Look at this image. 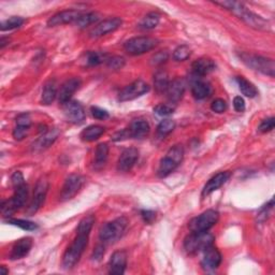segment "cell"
Here are the masks:
<instances>
[{
	"label": "cell",
	"instance_id": "cell-1",
	"mask_svg": "<svg viewBox=\"0 0 275 275\" xmlns=\"http://www.w3.org/2000/svg\"><path fill=\"white\" fill-rule=\"evenodd\" d=\"M95 224V216L87 215L82 218L79 226L76 228V237L72 244L69 246L68 250L63 254L62 257V267L63 269L69 270L73 268L83 255L84 251H85L88 238L90 235V231L93 229V226Z\"/></svg>",
	"mask_w": 275,
	"mask_h": 275
},
{
	"label": "cell",
	"instance_id": "cell-2",
	"mask_svg": "<svg viewBox=\"0 0 275 275\" xmlns=\"http://www.w3.org/2000/svg\"><path fill=\"white\" fill-rule=\"evenodd\" d=\"M215 4L221 5L222 8L234 13L236 16L242 19L245 24L259 30H267L269 28V24L262 16L257 15L256 13L252 12L244 3L239 1H217Z\"/></svg>",
	"mask_w": 275,
	"mask_h": 275
},
{
	"label": "cell",
	"instance_id": "cell-3",
	"mask_svg": "<svg viewBox=\"0 0 275 275\" xmlns=\"http://www.w3.org/2000/svg\"><path fill=\"white\" fill-rule=\"evenodd\" d=\"M184 158V149L182 145H174L168 151L166 156L160 160V164L157 170V175L159 178H167L171 174Z\"/></svg>",
	"mask_w": 275,
	"mask_h": 275
},
{
	"label": "cell",
	"instance_id": "cell-4",
	"mask_svg": "<svg viewBox=\"0 0 275 275\" xmlns=\"http://www.w3.org/2000/svg\"><path fill=\"white\" fill-rule=\"evenodd\" d=\"M214 243V236L206 232H192L184 241V249L190 254L196 255L201 252H204Z\"/></svg>",
	"mask_w": 275,
	"mask_h": 275
},
{
	"label": "cell",
	"instance_id": "cell-5",
	"mask_svg": "<svg viewBox=\"0 0 275 275\" xmlns=\"http://www.w3.org/2000/svg\"><path fill=\"white\" fill-rule=\"evenodd\" d=\"M240 58L245 63L246 66L252 68L255 71L262 72L266 75H269L271 77L275 74V63L274 60L271 58L264 57V56L253 55L249 53L240 54Z\"/></svg>",
	"mask_w": 275,
	"mask_h": 275
},
{
	"label": "cell",
	"instance_id": "cell-6",
	"mask_svg": "<svg viewBox=\"0 0 275 275\" xmlns=\"http://www.w3.org/2000/svg\"><path fill=\"white\" fill-rule=\"evenodd\" d=\"M127 225H128V221L125 217H118L114 221L107 223L100 229V240L103 243H113L117 241L123 236Z\"/></svg>",
	"mask_w": 275,
	"mask_h": 275
},
{
	"label": "cell",
	"instance_id": "cell-7",
	"mask_svg": "<svg viewBox=\"0 0 275 275\" xmlns=\"http://www.w3.org/2000/svg\"><path fill=\"white\" fill-rule=\"evenodd\" d=\"M28 199V186L23 184L15 188V193L8 201H2L1 203V212L5 217L11 216L17 210L23 208Z\"/></svg>",
	"mask_w": 275,
	"mask_h": 275
},
{
	"label": "cell",
	"instance_id": "cell-8",
	"mask_svg": "<svg viewBox=\"0 0 275 275\" xmlns=\"http://www.w3.org/2000/svg\"><path fill=\"white\" fill-rule=\"evenodd\" d=\"M220 214L215 210H208L199 216L193 218L188 224V228L192 232H206L217 224Z\"/></svg>",
	"mask_w": 275,
	"mask_h": 275
},
{
	"label": "cell",
	"instance_id": "cell-9",
	"mask_svg": "<svg viewBox=\"0 0 275 275\" xmlns=\"http://www.w3.org/2000/svg\"><path fill=\"white\" fill-rule=\"evenodd\" d=\"M158 40L151 37H136L125 42L124 48L129 55H142L157 46Z\"/></svg>",
	"mask_w": 275,
	"mask_h": 275
},
{
	"label": "cell",
	"instance_id": "cell-10",
	"mask_svg": "<svg viewBox=\"0 0 275 275\" xmlns=\"http://www.w3.org/2000/svg\"><path fill=\"white\" fill-rule=\"evenodd\" d=\"M149 90H150L149 84L145 83L142 80H137L119 91L118 100L121 102L135 100L137 98L146 94Z\"/></svg>",
	"mask_w": 275,
	"mask_h": 275
},
{
	"label": "cell",
	"instance_id": "cell-11",
	"mask_svg": "<svg viewBox=\"0 0 275 275\" xmlns=\"http://www.w3.org/2000/svg\"><path fill=\"white\" fill-rule=\"evenodd\" d=\"M84 184V179L79 174H71L66 179L60 193V200H71L75 195L80 192Z\"/></svg>",
	"mask_w": 275,
	"mask_h": 275
},
{
	"label": "cell",
	"instance_id": "cell-12",
	"mask_svg": "<svg viewBox=\"0 0 275 275\" xmlns=\"http://www.w3.org/2000/svg\"><path fill=\"white\" fill-rule=\"evenodd\" d=\"M48 190V182L45 179H41L36 185L33 192L32 200L29 204V207L27 209V213L29 215H33L37 213L39 209L42 207V204L44 203L45 197Z\"/></svg>",
	"mask_w": 275,
	"mask_h": 275
},
{
	"label": "cell",
	"instance_id": "cell-13",
	"mask_svg": "<svg viewBox=\"0 0 275 275\" xmlns=\"http://www.w3.org/2000/svg\"><path fill=\"white\" fill-rule=\"evenodd\" d=\"M62 105L63 113H65L68 122L75 125H80L85 121V111H84V108L80 102L75 100H70Z\"/></svg>",
	"mask_w": 275,
	"mask_h": 275
},
{
	"label": "cell",
	"instance_id": "cell-14",
	"mask_svg": "<svg viewBox=\"0 0 275 275\" xmlns=\"http://www.w3.org/2000/svg\"><path fill=\"white\" fill-rule=\"evenodd\" d=\"M203 253H204V256L201 262V266L203 269L207 272H213L216 269H218V267L221 266L223 262V257L220 251L212 245L210 246V248H208Z\"/></svg>",
	"mask_w": 275,
	"mask_h": 275
},
{
	"label": "cell",
	"instance_id": "cell-15",
	"mask_svg": "<svg viewBox=\"0 0 275 275\" xmlns=\"http://www.w3.org/2000/svg\"><path fill=\"white\" fill-rule=\"evenodd\" d=\"M122 24H123V20L119 17H112V18L104 19L98 24L94 29L90 31L89 34L91 38H100L110 32L117 30L118 28L122 26Z\"/></svg>",
	"mask_w": 275,
	"mask_h": 275
},
{
	"label": "cell",
	"instance_id": "cell-16",
	"mask_svg": "<svg viewBox=\"0 0 275 275\" xmlns=\"http://www.w3.org/2000/svg\"><path fill=\"white\" fill-rule=\"evenodd\" d=\"M139 158V151L135 147L126 149L117 161V170L119 172H128L136 165Z\"/></svg>",
	"mask_w": 275,
	"mask_h": 275
},
{
	"label": "cell",
	"instance_id": "cell-17",
	"mask_svg": "<svg viewBox=\"0 0 275 275\" xmlns=\"http://www.w3.org/2000/svg\"><path fill=\"white\" fill-rule=\"evenodd\" d=\"M82 14L81 11L77 10H65L54 14V15L47 20L48 27H55L59 25H65L72 22H76V19Z\"/></svg>",
	"mask_w": 275,
	"mask_h": 275
},
{
	"label": "cell",
	"instance_id": "cell-18",
	"mask_svg": "<svg viewBox=\"0 0 275 275\" xmlns=\"http://www.w3.org/2000/svg\"><path fill=\"white\" fill-rule=\"evenodd\" d=\"M81 84H82V81L79 79V77H72V79L67 80L65 83H63L58 94L59 103L65 104L68 101L71 100V98L75 94V91L81 87Z\"/></svg>",
	"mask_w": 275,
	"mask_h": 275
},
{
	"label": "cell",
	"instance_id": "cell-19",
	"mask_svg": "<svg viewBox=\"0 0 275 275\" xmlns=\"http://www.w3.org/2000/svg\"><path fill=\"white\" fill-rule=\"evenodd\" d=\"M127 267V254L124 251L113 253L109 262V273L113 275H122Z\"/></svg>",
	"mask_w": 275,
	"mask_h": 275
},
{
	"label": "cell",
	"instance_id": "cell-20",
	"mask_svg": "<svg viewBox=\"0 0 275 275\" xmlns=\"http://www.w3.org/2000/svg\"><path fill=\"white\" fill-rule=\"evenodd\" d=\"M231 173L228 171L225 172H220L217 173L216 175H214L212 179H210L209 182L206 184V186L203 187L202 189V197L209 196L210 194H212L215 190H217L218 188H221L224 184L228 182V180L230 179Z\"/></svg>",
	"mask_w": 275,
	"mask_h": 275
},
{
	"label": "cell",
	"instance_id": "cell-21",
	"mask_svg": "<svg viewBox=\"0 0 275 275\" xmlns=\"http://www.w3.org/2000/svg\"><path fill=\"white\" fill-rule=\"evenodd\" d=\"M32 248V239L31 238H23L18 240L13 245L10 258L12 260H18L26 257L28 254H29L30 250Z\"/></svg>",
	"mask_w": 275,
	"mask_h": 275
},
{
	"label": "cell",
	"instance_id": "cell-22",
	"mask_svg": "<svg viewBox=\"0 0 275 275\" xmlns=\"http://www.w3.org/2000/svg\"><path fill=\"white\" fill-rule=\"evenodd\" d=\"M150 129V124L145 119H135L130 124L129 128H127V131L129 139H143L149 135Z\"/></svg>",
	"mask_w": 275,
	"mask_h": 275
},
{
	"label": "cell",
	"instance_id": "cell-23",
	"mask_svg": "<svg viewBox=\"0 0 275 275\" xmlns=\"http://www.w3.org/2000/svg\"><path fill=\"white\" fill-rule=\"evenodd\" d=\"M58 136H59V130L57 128H53L51 130L44 131L43 135L33 142L32 150L42 151L47 149V147H50L55 142L56 139L58 138Z\"/></svg>",
	"mask_w": 275,
	"mask_h": 275
},
{
	"label": "cell",
	"instance_id": "cell-24",
	"mask_svg": "<svg viewBox=\"0 0 275 275\" xmlns=\"http://www.w3.org/2000/svg\"><path fill=\"white\" fill-rule=\"evenodd\" d=\"M185 82L182 79H175L174 81L170 82L169 84V87L167 89V95H168V99L171 102H178L181 100V98L183 97L185 93Z\"/></svg>",
	"mask_w": 275,
	"mask_h": 275
},
{
	"label": "cell",
	"instance_id": "cell-25",
	"mask_svg": "<svg viewBox=\"0 0 275 275\" xmlns=\"http://www.w3.org/2000/svg\"><path fill=\"white\" fill-rule=\"evenodd\" d=\"M215 62L207 57H202L194 61L193 63V72L196 76H204L211 73L215 69Z\"/></svg>",
	"mask_w": 275,
	"mask_h": 275
},
{
	"label": "cell",
	"instance_id": "cell-26",
	"mask_svg": "<svg viewBox=\"0 0 275 275\" xmlns=\"http://www.w3.org/2000/svg\"><path fill=\"white\" fill-rule=\"evenodd\" d=\"M56 96H57V85H56V82L54 80L47 81L44 84L43 90H42L41 103L45 105L51 104L55 100Z\"/></svg>",
	"mask_w": 275,
	"mask_h": 275
},
{
	"label": "cell",
	"instance_id": "cell-27",
	"mask_svg": "<svg viewBox=\"0 0 275 275\" xmlns=\"http://www.w3.org/2000/svg\"><path fill=\"white\" fill-rule=\"evenodd\" d=\"M192 94L198 100L206 99V98L210 97L211 94H212V87L207 82L197 81L192 86Z\"/></svg>",
	"mask_w": 275,
	"mask_h": 275
},
{
	"label": "cell",
	"instance_id": "cell-28",
	"mask_svg": "<svg viewBox=\"0 0 275 275\" xmlns=\"http://www.w3.org/2000/svg\"><path fill=\"white\" fill-rule=\"evenodd\" d=\"M109 156V146L107 143L98 144L95 151L94 166L96 169H101L104 167Z\"/></svg>",
	"mask_w": 275,
	"mask_h": 275
},
{
	"label": "cell",
	"instance_id": "cell-29",
	"mask_svg": "<svg viewBox=\"0 0 275 275\" xmlns=\"http://www.w3.org/2000/svg\"><path fill=\"white\" fill-rule=\"evenodd\" d=\"M236 82L238 83L239 88L241 90V93L248 98H255L258 95V90L256 86L254 85L252 82L246 80L243 76H237Z\"/></svg>",
	"mask_w": 275,
	"mask_h": 275
},
{
	"label": "cell",
	"instance_id": "cell-30",
	"mask_svg": "<svg viewBox=\"0 0 275 275\" xmlns=\"http://www.w3.org/2000/svg\"><path fill=\"white\" fill-rule=\"evenodd\" d=\"M104 132V128L98 125H91L88 126L86 129H84L81 133V139L86 142H93L99 139Z\"/></svg>",
	"mask_w": 275,
	"mask_h": 275
},
{
	"label": "cell",
	"instance_id": "cell-31",
	"mask_svg": "<svg viewBox=\"0 0 275 275\" xmlns=\"http://www.w3.org/2000/svg\"><path fill=\"white\" fill-rule=\"evenodd\" d=\"M170 80H169V75L166 71H158L154 76V85L158 93H166Z\"/></svg>",
	"mask_w": 275,
	"mask_h": 275
},
{
	"label": "cell",
	"instance_id": "cell-32",
	"mask_svg": "<svg viewBox=\"0 0 275 275\" xmlns=\"http://www.w3.org/2000/svg\"><path fill=\"white\" fill-rule=\"evenodd\" d=\"M99 19V15L95 12H87V13H82L80 17L76 19V25L80 28H85L91 24L96 23L97 20Z\"/></svg>",
	"mask_w": 275,
	"mask_h": 275
},
{
	"label": "cell",
	"instance_id": "cell-33",
	"mask_svg": "<svg viewBox=\"0 0 275 275\" xmlns=\"http://www.w3.org/2000/svg\"><path fill=\"white\" fill-rule=\"evenodd\" d=\"M159 20H160L159 14L151 12L147 14V15H145L142 20H141L140 27L143 28V29H153V28L157 27V25L159 24Z\"/></svg>",
	"mask_w": 275,
	"mask_h": 275
},
{
	"label": "cell",
	"instance_id": "cell-34",
	"mask_svg": "<svg viewBox=\"0 0 275 275\" xmlns=\"http://www.w3.org/2000/svg\"><path fill=\"white\" fill-rule=\"evenodd\" d=\"M24 23H25V19L23 17L12 16L9 19L3 20V22L0 24V29H1V31L16 29V28H19Z\"/></svg>",
	"mask_w": 275,
	"mask_h": 275
},
{
	"label": "cell",
	"instance_id": "cell-35",
	"mask_svg": "<svg viewBox=\"0 0 275 275\" xmlns=\"http://www.w3.org/2000/svg\"><path fill=\"white\" fill-rule=\"evenodd\" d=\"M108 56L98 52H88L85 55V63L87 66H98L103 61H107Z\"/></svg>",
	"mask_w": 275,
	"mask_h": 275
},
{
	"label": "cell",
	"instance_id": "cell-36",
	"mask_svg": "<svg viewBox=\"0 0 275 275\" xmlns=\"http://www.w3.org/2000/svg\"><path fill=\"white\" fill-rule=\"evenodd\" d=\"M6 223L16 226V227H19L20 229L23 230H27V231H33L38 229V225L33 222H29L26 220H16V218H8V221Z\"/></svg>",
	"mask_w": 275,
	"mask_h": 275
},
{
	"label": "cell",
	"instance_id": "cell-37",
	"mask_svg": "<svg viewBox=\"0 0 275 275\" xmlns=\"http://www.w3.org/2000/svg\"><path fill=\"white\" fill-rule=\"evenodd\" d=\"M190 54H192V50L186 44H183L178 46L173 52V59L176 61H184L189 58Z\"/></svg>",
	"mask_w": 275,
	"mask_h": 275
},
{
	"label": "cell",
	"instance_id": "cell-38",
	"mask_svg": "<svg viewBox=\"0 0 275 275\" xmlns=\"http://www.w3.org/2000/svg\"><path fill=\"white\" fill-rule=\"evenodd\" d=\"M175 128V123L172 119H165V121H161L157 127V132L158 135L161 137H165L169 133H171Z\"/></svg>",
	"mask_w": 275,
	"mask_h": 275
},
{
	"label": "cell",
	"instance_id": "cell-39",
	"mask_svg": "<svg viewBox=\"0 0 275 275\" xmlns=\"http://www.w3.org/2000/svg\"><path fill=\"white\" fill-rule=\"evenodd\" d=\"M105 63L112 70H119L125 66V58L122 56H112V57L107 58Z\"/></svg>",
	"mask_w": 275,
	"mask_h": 275
},
{
	"label": "cell",
	"instance_id": "cell-40",
	"mask_svg": "<svg viewBox=\"0 0 275 275\" xmlns=\"http://www.w3.org/2000/svg\"><path fill=\"white\" fill-rule=\"evenodd\" d=\"M154 111L159 116H169V115L173 114L174 107H172L171 104L161 103V104L156 105V107H155V109H154Z\"/></svg>",
	"mask_w": 275,
	"mask_h": 275
},
{
	"label": "cell",
	"instance_id": "cell-41",
	"mask_svg": "<svg viewBox=\"0 0 275 275\" xmlns=\"http://www.w3.org/2000/svg\"><path fill=\"white\" fill-rule=\"evenodd\" d=\"M275 126V119L274 117H269L267 119H264V121L260 123L259 127H258V131L263 132V133H266V132H269L271 130H273Z\"/></svg>",
	"mask_w": 275,
	"mask_h": 275
},
{
	"label": "cell",
	"instance_id": "cell-42",
	"mask_svg": "<svg viewBox=\"0 0 275 275\" xmlns=\"http://www.w3.org/2000/svg\"><path fill=\"white\" fill-rule=\"evenodd\" d=\"M169 58V54L167 51H160L158 53L155 54L153 57H152V65H155V66H159V65H163L164 62H166Z\"/></svg>",
	"mask_w": 275,
	"mask_h": 275
},
{
	"label": "cell",
	"instance_id": "cell-43",
	"mask_svg": "<svg viewBox=\"0 0 275 275\" xmlns=\"http://www.w3.org/2000/svg\"><path fill=\"white\" fill-rule=\"evenodd\" d=\"M211 109H212L213 112L218 113V114H222L226 110H227V103L224 99H221V98H218V99H215L212 104H211Z\"/></svg>",
	"mask_w": 275,
	"mask_h": 275
},
{
	"label": "cell",
	"instance_id": "cell-44",
	"mask_svg": "<svg viewBox=\"0 0 275 275\" xmlns=\"http://www.w3.org/2000/svg\"><path fill=\"white\" fill-rule=\"evenodd\" d=\"M28 131H29V127L16 125L15 128H14V130H13V138L17 141L23 140L27 136Z\"/></svg>",
	"mask_w": 275,
	"mask_h": 275
},
{
	"label": "cell",
	"instance_id": "cell-45",
	"mask_svg": "<svg viewBox=\"0 0 275 275\" xmlns=\"http://www.w3.org/2000/svg\"><path fill=\"white\" fill-rule=\"evenodd\" d=\"M90 112L93 117L96 119H99V121H103V119H107L109 117V112L99 107H91Z\"/></svg>",
	"mask_w": 275,
	"mask_h": 275
},
{
	"label": "cell",
	"instance_id": "cell-46",
	"mask_svg": "<svg viewBox=\"0 0 275 275\" xmlns=\"http://www.w3.org/2000/svg\"><path fill=\"white\" fill-rule=\"evenodd\" d=\"M15 122H16V125H18V126H25V127H29L30 128L31 119H30L29 114H27V113H22V114H19L16 117Z\"/></svg>",
	"mask_w": 275,
	"mask_h": 275
},
{
	"label": "cell",
	"instance_id": "cell-47",
	"mask_svg": "<svg viewBox=\"0 0 275 275\" xmlns=\"http://www.w3.org/2000/svg\"><path fill=\"white\" fill-rule=\"evenodd\" d=\"M11 181H12V184H13L14 188H16L18 186H22L23 184H25L24 176H23L22 172H19V171H16V172H14L12 174Z\"/></svg>",
	"mask_w": 275,
	"mask_h": 275
},
{
	"label": "cell",
	"instance_id": "cell-48",
	"mask_svg": "<svg viewBox=\"0 0 275 275\" xmlns=\"http://www.w3.org/2000/svg\"><path fill=\"white\" fill-rule=\"evenodd\" d=\"M234 108L237 112H240V113L245 111V101L241 96H237L234 99Z\"/></svg>",
	"mask_w": 275,
	"mask_h": 275
},
{
	"label": "cell",
	"instance_id": "cell-49",
	"mask_svg": "<svg viewBox=\"0 0 275 275\" xmlns=\"http://www.w3.org/2000/svg\"><path fill=\"white\" fill-rule=\"evenodd\" d=\"M141 216H142L143 221L146 224H152L155 221V218H156V214H155V212L150 210L142 211V212H141Z\"/></svg>",
	"mask_w": 275,
	"mask_h": 275
},
{
	"label": "cell",
	"instance_id": "cell-50",
	"mask_svg": "<svg viewBox=\"0 0 275 275\" xmlns=\"http://www.w3.org/2000/svg\"><path fill=\"white\" fill-rule=\"evenodd\" d=\"M104 255V246L99 244L96 246V249L93 253V259L94 260H100Z\"/></svg>",
	"mask_w": 275,
	"mask_h": 275
},
{
	"label": "cell",
	"instance_id": "cell-51",
	"mask_svg": "<svg viewBox=\"0 0 275 275\" xmlns=\"http://www.w3.org/2000/svg\"><path fill=\"white\" fill-rule=\"evenodd\" d=\"M8 43H9V40H8V41H5L4 38H1V40H0V47L3 48Z\"/></svg>",
	"mask_w": 275,
	"mask_h": 275
},
{
	"label": "cell",
	"instance_id": "cell-52",
	"mask_svg": "<svg viewBox=\"0 0 275 275\" xmlns=\"http://www.w3.org/2000/svg\"><path fill=\"white\" fill-rule=\"evenodd\" d=\"M0 270H1V274L2 275H6L9 273V270H6V268L4 266H1L0 267Z\"/></svg>",
	"mask_w": 275,
	"mask_h": 275
}]
</instances>
